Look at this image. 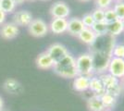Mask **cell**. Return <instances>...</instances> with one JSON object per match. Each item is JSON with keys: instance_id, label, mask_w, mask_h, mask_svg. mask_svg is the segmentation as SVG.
Masks as SVG:
<instances>
[{"instance_id": "cell-19", "label": "cell", "mask_w": 124, "mask_h": 111, "mask_svg": "<svg viewBox=\"0 0 124 111\" xmlns=\"http://www.w3.org/2000/svg\"><path fill=\"white\" fill-rule=\"evenodd\" d=\"M98 77L100 78L102 83H103L104 87L105 89H109L111 87L115 86L116 84L119 83V80L117 79L116 77L112 76L111 74L109 73H102V74H99Z\"/></svg>"}, {"instance_id": "cell-13", "label": "cell", "mask_w": 124, "mask_h": 111, "mask_svg": "<svg viewBox=\"0 0 124 111\" xmlns=\"http://www.w3.org/2000/svg\"><path fill=\"white\" fill-rule=\"evenodd\" d=\"M85 26L83 25L82 19H80V18L74 17L68 21L67 32L73 36H78L79 33L82 32Z\"/></svg>"}, {"instance_id": "cell-16", "label": "cell", "mask_w": 124, "mask_h": 111, "mask_svg": "<svg viewBox=\"0 0 124 111\" xmlns=\"http://www.w3.org/2000/svg\"><path fill=\"white\" fill-rule=\"evenodd\" d=\"M89 82L90 78L83 75H77L73 79V89L79 93L87 92L89 90Z\"/></svg>"}, {"instance_id": "cell-4", "label": "cell", "mask_w": 124, "mask_h": 111, "mask_svg": "<svg viewBox=\"0 0 124 111\" xmlns=\"http://www.w3.org/2000/svg\"><path fill=\"white\" fill-rule=\"evenodd\" d=\"M28 32L33 37H36V38L44 37L49 32L48 24L44 20L39 18L32 19L31 23L28 25Z\"/></svg>"}, {"instance_id": "cell-27", "label": "cell", "mask_w": 124, "mask_h": 111, "mask_svg": "<svg viewBox=\"0 0 124 111\" xmlns=\"http://www.w3.org/2000/svg\"><path fill=\"white\" fill-rule=\"evenodd\" d=\"M92 15L95 22H101L104 21V18H105V10L102 8L96 7L94 10L92 12Z\"/></svg>"}, {"instance_id": "cell-5", "label": "cell", "mask_w": 124, "mask_h": 111, "mask_svg": "<svg viewBox=\"0 0 124 111\" xmlns=\"http://www.w3.org/2000/svg\"><path fill=\"white\" fill-rule=\"evenodd\" d=\"M108 71L117 79H121L124 76V58L112 57L109 60Z\"/></svg>"}, {"instance_id": "cell-35", "label": "cell", "mask_w": 124, "mask_h": 111, "mask_svg": "<svg viewBox=\"0 0 124 111\" xmlns=\"http://www.w3.org/2000/svg\"><path fill=\"white\" fill-rule=\"evenodd\" d=\"M79 1H81V2H89L91 0H79Z\"/></svg>"}, {"instance_id": "cell-11", "label": "cell", "mask_w": 124, "mask_h": 111, "mask_svg": "<svg viewBox=\"0 0 124 111\" xmlns=\"http://www.w3.org/2000/svg\"><path fill=\"white\" fill-rule=\"evenodd\" d=\"M48 28L49 31L55 34H62L67 32L68 20L63 18H53L48 25Z\"/></svg>"}, {"instance_id": "cell-22", "label": "cell", "mask_w": 124, "mask_h": 111, "mask_svg": "<svg viewBox=\"0 0 124 111\" xmlns=\"http://www.w3.org/2000/svg\"><path fill=\"white\" fill-rule=\"evenodd\" d=\"M16 4L13 0H1L0 2V8L5 12L6 14L14 13L16 9Z\"/></svg>"}, {"instance_id": "cell-30", "label": "cell", "mask_w": 124, "mask_h": 111, "mask_svg": "<svg viewBox=\"0 0 124 111\" xmlns=\"http://www.w3.org/2000/svg\"><path fill=\"white\" fill-rule=\"evenodd\" d=\"M82 21H83V25L85 27H88V28H91V27L93 25V23L95 22L94 20H93L92 13H87V14L83 15V19H82Z\"/></svg>"}, {"instance_id": "cell-25", "label": "cell", "mask_w": 124, "mask_h": 111, "mask_svg": "<svg viewBox=\"0 0 124 111\" xmlns=\"http://www.w3.org/2000/svg\"><path fill=\"white\" fill-rule=\"evenodd\" d=\"M116 13V15L118 17L119 20H123L124 19V2L120 1V2H116V4H114L113 7H112Z\"/></svg>"}, {"instance_id": "cell-41", "label": "cell", "mask_w": 124, "mask_h": 111, "mask_svg": "<svg viewBox=\"0 0 124 111\" xmlns=\"http://www.w3.org/2000/svg\"><path fill=\"white\" fill-rule=\"evenodd\" d=\"M0 2H1V0H0Z\"/></svg>"}, {"instance_id": "cell-17", "label": "cell", "mask_w": 124, "mask_h": 111, "mask_svg": "<svg viewBox=\"0 0 124 111\" xmlns=\"http://www.w3.org/2000/svg\"><path fill=\"white\" fill-rule=\"evenodd\" d=\"M78 38L81 42H83V44H92L95 38L97 37V34L93 31L92 28H88V27H85L82 32L79 33L78 35Z\"/></svg>"}, {"instance_id": "cell-6", "label": "cell", "mask_w": 124, "mask_h": 111, "mask_svg": "<svg viewBox=\"0 0 124 111\" xmlns=\"http://www.w3.org/2000/svg\"><path fill=\"white\" fill-rule=\"evenodd\" d=\"M91 55L93 57V67L94 75L105 73V71L108 70L110 58L95 53H91Z\"/></svg>"}, {"instance_id": "cell-24", "label": "cell", "mask_w": 124, "mask_h": 111, "mask_svg": "<svg viewBox=\"0 0 124 111\" xmlns=\"http://www.w3.org/2000/svg\"><path fill=\"white\" fill-rule=\"evenodd\" d=\"M117 20H119V19H118V17H117V15H116V13H115V11H114V9L112 7H109V8L105 10L104 21H105L107 24H109V23L117 21Z\"/></svg>"}, {"instance_id": "cell-3", "label": "cell", "mask_w": 124, "mask_h": 111, "mask_svg": "<svg viewBox=\"0 0 124 111\" xmlns=\"http://www.w3.org/2000/svg\"><path fill=\"white\" fill-rule=\"evenodd\" d=\"M76 61V69L78 71V75L86 76L91 78L94 75L93 67V57L91 53L81 54L75 58Z\"/></svg>"}, {"instance_id": "cell-9", "label": "cell", "mask_w": 124, "mask_h": 111, "mask_svg": "<svg viewBox=\"0 0 124 111\" xmlns=\"http://www.w3.org/2000/svg\"><path fill=\"white\" fill-rule=\"evenodd\" d=\"M32 15L28 10L15 11L12 16V22L15 23L18 27H28L32 21Z\"/></svg>"}, {"instance_id": "cell-10", "label": "cell", "mask_w": 124, "mask_h": 111, "mask_svg": "<svg viewBox=\"0 0 124 111\" xmlns=\"http://www.w3.org/2000/svg\"><path fill=\"white\" fill-rule=\"evenodd\" d=\"M0 29V35L2 38L6 40H12L19 35V27L16 25L13 22H7L1 25Z\"/></svg>"}, {"instance_id": "cell-8", "label": "cell", "mask_w": 124, "mask_h": 111, "mask_svg": "<svg viewBox=\"0 0 124 111\" xmlns=\"http://www.w3.org/2000/svg\"><path fill=\"white\" fill-rule=\"evenodd\" d=\"M50 14L53 18H63L67 19L70 14V8L63 1L55 2L50 7Z\"/></svg>"}, {"instance_id": "cell-32", "label": "cell", "mask_w": 124, "mask_h": 111, "mask_svg": "<svg viewBox=\"0 0 124 111\" xmlns=\"http://www.w3.org/2000/svg\"><path fill=\"white\" fill-rule=\"evenodd\" d=\"M4 108V100L2 98V96L0 95V110Z\"/></svg>"}, {"instance_id": "cell-18", "label": "cell", "mask_w": 124, "mask_h": 111, "mask_svg": "<svg viewBox=\"0 0 124 111\" xmlns=\"http://www.w3.org/2000/svg\"><path fill=\"white\" fill-rule=\"evenodd\" d=\"M87 107L90 111H106L100 97L95 95H92L87 99Z\"/></svg>"}, {"instance_id": "cell-40", "label": "cell", "mask_w": 124, "mask_h": 111, "mask_svg": "<svg viewBox=\"0 0 124 111\" xmlns=\"http://www.w3.org/2000/svg\"><path fill=\"white\" fill-rule=\"evenodd\" d=\"M106 111H110V110H106Z\"/></svg>"}, {"instance_id": "cell-20", "label": "cell", "mask_w": 124, "mask_h": 111, "mask_svg": "<svg viewBox=\"0 0 124 111\" xmlns=\"http://www.w3.org/2000/svg\"><path fill=\"white\" fill-rule=\"evenodd\" d=\"M108 32L112 36H118L123 32V24L121 20H117L108 24Z\"/></svg>"}, {"instance_id": "cell-21", "label": "cell", "mask_w": 124, "mask_h": 111, "mask_svg": "<svg viewBox=\"0 0 124 111\" xmlns=\"http://www.w3.org/2000/svg\"><path fill=\"white\" fill-rule=\"evenodd\" d=\"M100 99L102 101L104 106L106 107V110H109L110 108H112L116 105L118 98L116 96H114V95H110V94L107 93V92H105L103 95L100 96Z\"/></svg>"}, {"instance_id": "cell-28", "label": "cell", "mask_w": 124, "mask_h": 111, "mask_svg": "<svg viewBox=\"0 0 124 111\" xmlns=\"http://www.w3.org/2000/svg\"><path fill=\"white\" fill-rule=\"evenodd\" d=\"M94 2H95L96 7L102 8L104 10L111 7V6L113 5V1L112 0H94Z\"/></svg>"}, {"instance_id": "cell-33", "label": "cell", "mask_w": 124, "mask_h": 111, "mask_svg": "<svg viewBox=\"0 0 124 111\" xmlns=\"http://www.w3.org/2000/svg\"><path fill=\"white\" fill-rule=\"evenodd\" d=\"M25 0H13V2L16 4V6H18V5H21L23 2H24Z\"/></svg>"}, {"instance_id": "cell-34", "label": "cell", "mask_w": 124, "mask_h": 111, "mask_svg": "<svg viewBox=\"0 0 124 111\" xmlns=\"http://www.w3.org/2000/svg\"><path fill=\"white\" fill-rule=\"evenodd\" d=\"M119 83L121 85V87H122V90L124 91V76L120 79V81H119Z\"/></svg>"}, {"instance_id": "cell-1", "label": "cell", "mask_w": 124, "mask_h": 111, "mask_svg": "<svg viewBox=\"0 0 124 111\" xmlns=\"http://www.w3.org/2000/svg\"><path fill=\"white\" fill-rule=\"evenodd\" d=\"M116 44V37L112 36L108 32L99 34L94 42L90 44V53L99 54L108 58H112V51Z\"/></svg>"}, {"instance_id": "cell-29", "label": "cell", "mask_w": 124, "mask_h": 111, "mask_svg": "<svg viewBox=\"0 0 124 111\" xmlns=\"http://www.w3.org/2000/svg\"><path fill=\"white\" fill-rule=\"evenodd\" d=\"M122 91L123 90H122V87H121L120 83H118V84H116L115 86H113V87H111V88H109V89H107L106 92L110 94V95H114V96H116V97L118 98L119 95H121Z\"/></svg>"}, {"instance_id": "cell-7", "label": "cell", "mask_w": 124, "mask_h": 111, "mask_svg": "<svg viewBox=\"0 0 124 111\" xmlns=\"http://www.w3.org/2000/svg\"><path fill=\"white\" fill-rule=\"evenodd\" d=\"M46 52L49 54V56L51 57L53 59L54 63H57L59 60H61L63 58H65L69 54V51L66 48V46H64L61 44H53L49 47L46 49Z\"/></svg>"}, {"instance_id": "cell-15", "label": "cell", "mask_w": 124, "mask_h": 111, "mask_svg": "<svg viewBox=\"0 0 124 111\" xmlns=\"http://www.w3.org/2000/svg\"><path fill=\"white\" fill-rule=\"evenodd\" d=\"M36 66L40 69H50L54 67V61L46 51L42 52L36 58Z\"/></svg>"}, {"instance_id": "cell-31", "label": "cell", "mask_w": 124, "mask_h": 111, "mask_svg": "<svg viewBox=\"0 0 124 111\" xmlns=\"http://www.w3.org/2000/svg\"><path fill=\"white\" fill-rule=\"evenodd\" d=\"M6 19H7V14L0 8V26L5 23Z\"/></svg>"}, {"instance_id": "cell-12", "label": "cell", "mask_w": 124, "mask_h": 111, "mask_svg": "<svg viewBox=\"0 0 124 111\" xmlns=\"http://www.w3.org/2000/svg\"><path fill=\"white\" fill-rule=\"evenodd\" d=\"M3 89H4L7 93H8V94H10V95H15L22 94V93H23V90H24L20 81H18L15 79H11V78L5 81V82H4V84H3Z\"/></svg>"}, {"instance_id": "cell-37", "label": "cell", "mask_w": 124, "mask_h": 111, "mask_svg": "<svg viewBox=\"0 0 124 111\" xmlns=\"http://www.w3.org/2000/svg\"><path fill=\"white\" fill-rule=\"evenodd\" d=\"M0 111H9V110H8V109H6V108H3V109H1Z\"/></svg>"}, {"instance_id": "cell-23", "label": "cell", "mask_w": 124, "mask_h": 111, "mask_svg": "<svg viewBox=\"0 0 124 111\" xmlns=\"http://www.w3.org/2000/svg\"><path fill=\"white\" fill-rule=\"evenodd\" d=\"M93 29V31L97 35L99 34H104L108 32V24L105 21H101V22H94L93 25L91 27Z\"/></svg>"}, {"instance_id": "cell-39", "label": "cell", "mask_w": 124, "mask_h": 111, "mask_svg": "<svg viewBox=\"0 0 124 111\" xmlns=\"http://www.w3.org/2000/svg\"><path fill=\"white\" fill-rule=\"evenodd\" d=\"M29 1H33V0H29Z\"/></svg>"}, {"instance_id": "cell-2", "label": "cell", "mask_w": 124, "mask_h": 111, "mask_svg": "<svg viewBox=\"0 0 124 111\" xmlns=\"http://www.w3.org/2000/svg\"><path fill=\"white\" fill-rule=\"evenodd\" d=\"M53 70L55 73L62 78L74 79L78 75L75 58L71 54L69 53L65 58L54 64Z\"/></svg>"}, {"instance_id": "cell-38", "label": "cell", "mask_w": 124, "mask_h": 111, "mask_svg": "<svg viewBox=\"0 0 124 111\" xmlns=\"http://www.w3.org/2000/svg\"><path fill=\"white\" fill-rule=\"evenodd\" d=\"M122 24H123V32H124V19L122 20Z\"/></svg>"}, {"instance_id": "cell-26", "label": "cell", "mask_w": 124, "mask_h": 111, "mask_svg": "<svg viewBox=\"0 0 124 111\" xmlns=\"http://www.w3.org/2000/svg\"><path fill=\"white\" fill-rule=\"evenodd\" d=\"M112 57L119 58H124V44H115L112 51Z\"/></svg>"}, {"instance_id": "cell-36", "label": "cell", "mask_w": 124, "mask_h": 111, "mask_svg": "<svg viewBox=\"0 0 124 111\" xmlns=\"http://www.w3.org/2000/svg\"><path fill=\"white\" fill-rule=\"evenodd\" d=\"M113 2H120V1H122V0H112Z\"/></svg>"}, {"instance_id": "cell-14", "label": "cell", "mask_w": 124, "mask_h": 111, "mask_svg": "<svg viewBox=\"0 0 124 111\" xmlns=\"http://www.w3.org/2000/svg\"><path fill=\"white\" fill-rule=\"evenodd\" d=\"M89 90L93 93V95L99 96V97L106 92V89H105L103 83H102V81L98 76L93 75V77L90 78Z\"/></svg>"}]
</instances>
